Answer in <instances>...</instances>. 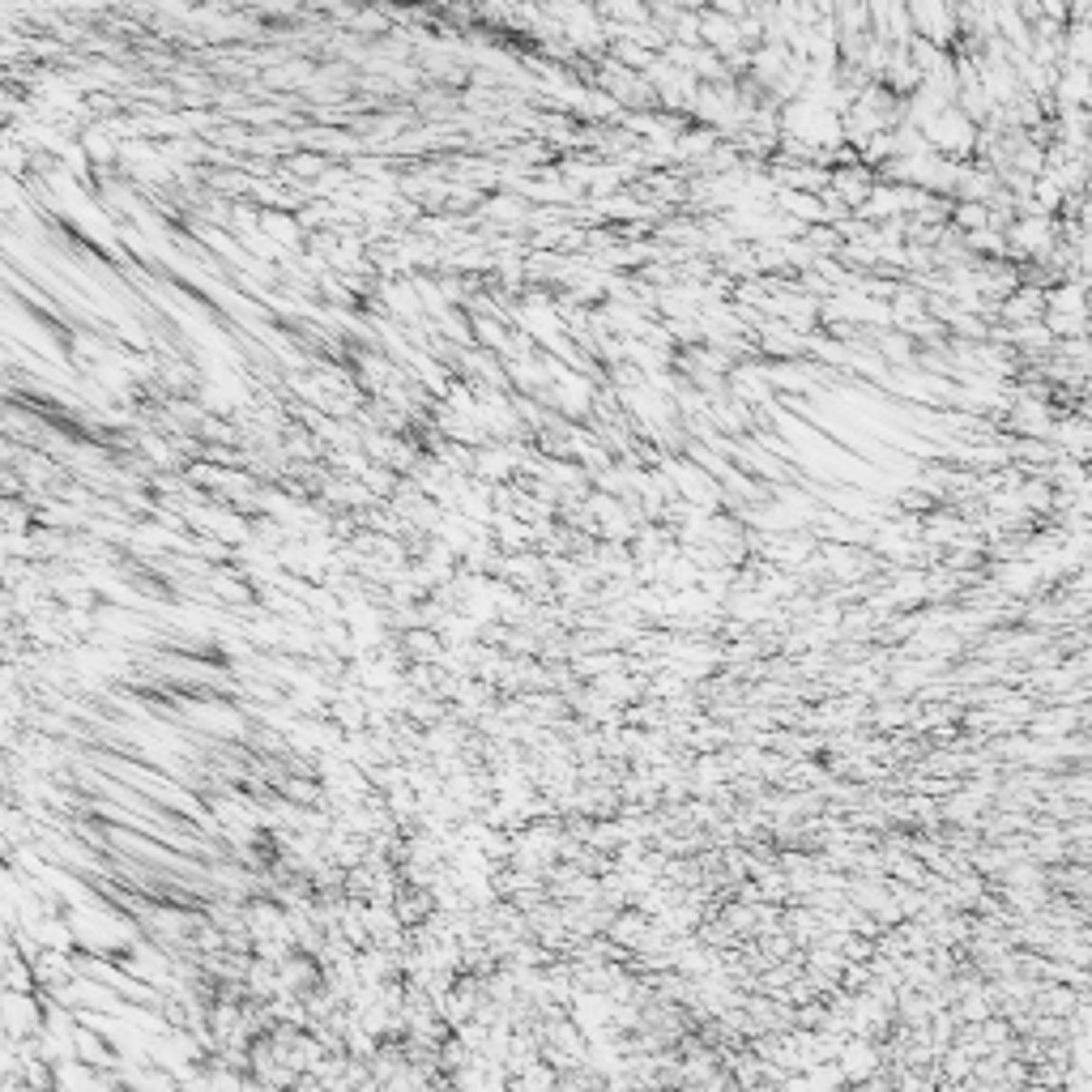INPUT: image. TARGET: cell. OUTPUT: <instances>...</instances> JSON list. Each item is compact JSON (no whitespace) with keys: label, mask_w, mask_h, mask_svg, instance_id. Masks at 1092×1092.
Instances as JSON below:
<instances>
[{"label":"cell","mask_w":1092,"mask_h":1092,"mask_svg":"<svg viewBox=\"0 0 1092 1092\" xmlns=\"http://www.w3.org/2000/svg\"><path fill=\"white\" fill-rule=\"evenodd\" d=\"M926 137H931L939 150H969V141H973V124H969L965 111L956 107H939V116L926 120Z\"/></svg>","instance_id":"6da1fadb"},{"label":"cell","mask_w":1092,"mask_h":1092,"mask_svg":"<svg viewBox=\"0 0 1092 1092\" xmlns=\"http://www.w3.org/2000/svg\"><path fill=\"white\" fill-rule=\"evenodd\" d=\"M700 34H705L708 43H717V47H734V43H739V26L725 22V17H705V22H700Z\"/></svg>","instance_id":"7a4b0ae2"}]
</instances>
